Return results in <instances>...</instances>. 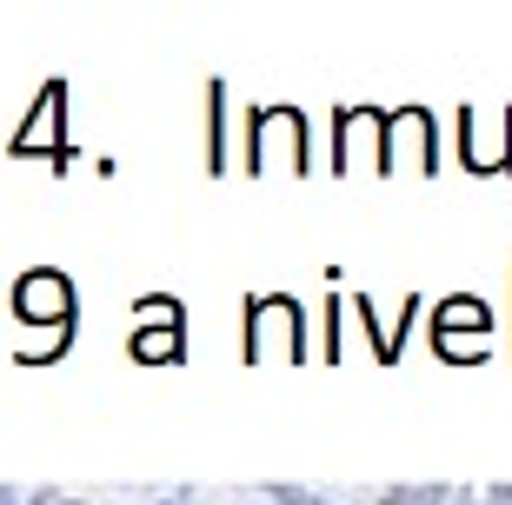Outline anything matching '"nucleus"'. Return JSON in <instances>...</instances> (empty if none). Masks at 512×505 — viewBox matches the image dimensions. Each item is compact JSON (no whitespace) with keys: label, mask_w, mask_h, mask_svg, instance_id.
Masks as SVG:
<instances>
[{"label":"nucleus","mask_w":512,"mask_h":505,"mask_svg":"<svg viewBox=\"0 0 512 505\" xmlns=\"http://www.w3.org/2000/svg\"><path fill=\"white\" fill-rule=\"evenodd\" d=\"M14 313L27 319V326H67V333H74V286H67V273H54V266L20 273Z\"/></svg>","instance_id":"nucleus-1"},{"label":"nucleus","mask_w":512,"mask_h":505,"mask_svg":"<svg viewBox=\"0 0 512 505\" xmlns=\"http://www.w3.org/2000/svg\"><path fill=\"white\" fill-rule=\"evenodd\" d=\"M280 153L286 167H306V127L300 113H260V127H253V167H266Z\"/></svg>","instance_id":"nucleus-2"},{"label":"nucleus","mask_w":512,"mask_h":505,"mask_svg":"<svg viewBox=\"0 0 512 505\" xmlns=\"http://www.w3.org/2000/svg\"><path fill=\"white\" fill-rule=\"evenodd\" d=\"M386 140H399V153H413V160H419V167H426V173L439 167V153L426 147V113H419V107L393 113V120H386Z\"/></svg>","instance_id":"nucleus-3"},{"label":"nucleus","mask_w":512,"mask_h":505,"mask_svg":"<svg viewBox=\"0 0 512 505\" xmlns=\"http://www.w3.org/2000/svg\"><path fill=\"white\" fill-rule=\"evenodd\" d=\"M446 333H493V306L473 300V293H459V300L439 306V339Z\"/></svg>","instance_id":"nucleus-4"},{"label":"nucleus","mask_w":512,"mask_h":505,"mask_svg":"<svg viewBox=\"0 0 512 505\" xmlns=\"http://www.w3.org/2000/svg\"><path fill=\"white\" fill-rule=\"evenodd\" d=\"M54 113H60V87H47V94H40V113H34V120H27V127L14 133V153L40 147V140H47V133H54Z\"/></svg>","instance_id":"nucleus-5"},{"label":"nucleus","mask_w":512,"mask_h":505,"mask_svg":"<svg viewBox=\"0 0 512 505\" xmlns=\"http://www.w3.org/2000/svg\"><path fill=\"white\" fill-rule=\"evenodd\" d=\"M133 353H140V359H173V366H180L187 339H180V333H160V326H140V333H133Z\"/></svg>","instance_id":"nucleus-6"},{"label":"nucleus","mask_w":512,"mask_h":505,"mask_svg":"<svg viewBox=\"0 0 512 505\" xmlns=\"http://www.w3.org/2000/svg\"><path fill=\"white\" fill-rule=\"evenodd\" d=\"M207 147H213V173H227V87L213 80V127H207Z\"/></svg>","instance_id":"nucleus-7"},{"label":"nucleus","mask_w":512,"mask_h":505,"mask_svg":"<svg viewBox=\"0 0 512 505\" xmlns=\"http://www.w3.org/2000/svg\"><path fill=\"white\" fill-rule=\"evenodd\" d=\"M386 505H446V486H393Z\"/></svg>","instance_id":"nucleus-8"},{"label":"nucleus","mask_w":512,"mask_h":505,"mask_svg":"<svg viewBox=\"0 0 512 505\" xmlns=\"http://www.w3.org/2000/svg\"><path fill=\"white\" fill-rule=\"evenodd\" d=\"M273 499H280V505H320L313 492H300V486H273Z\"/></svg>","instance_id":"nucleus-9"},{"label":"nucleus","mask_w":512,"mask_h":505,"mask_svg":"<svg viewBox=\"0 0 512 505\" xmlns=\"http://www.w3.org/2000/svg\"><path fill=\"white\" fill-rule=\"evenodd\" d=\"M479 505H512V486H486V492H479Z\"/></svg>","instance_id":"nucleus-10"},{"label":"nucleus","mask_w":512,"mask_h":505,"mask_svg":"<svg viewBox=\"0 0 512 505\" xmlns=\"http://www.w3.org/2000/svg\"><path fill=\"white\" fill-rule=\"evenodd\" d=\"M0 505H20V492H14V486H0Z\"/></svg>","instance_id":"nucleus-11"},{"label":"nucleus","mask_w":512,"mask_h":505,"mask_svg":"<svg viewBox=\"0 0 512 505\" xmlns=\"http://www.w3.org/2000/svg\"><path fill=\"white\" fill-rule=\"evenodd\" d=\"M160 505H187V492H173V499H160Z\"/></svg>","instance_id":"nucleus-12"},{"label":"nucleus","mask_w":512,"mask_h":505,"mask_svg":"<svg viewBox=\"0 0 512 505\" xmlns=\"http://www.w3.org/2000/svg\"><path fill=\"white\" fill-rule=\"evenodd\" d=\"M60 505H87V499H60Z\"/></svg>","instance_id":"nucleus-13"},{"label":"nucleus","mask_w":512,"mask_h":505,"mask_svg":"<svg viewBox=\"0 0 512 505\" xmlns=\"http://www.w3.org/2000/svg\"><path fill=\"white\" fill-rule=\"evenodd\" d=\"M459 505H479V499H459Z\"/></svg>","instance_id":"nucleus-14"}]
</instances>
